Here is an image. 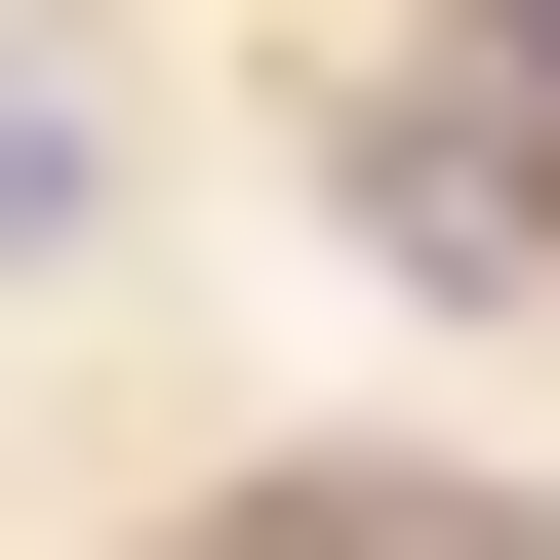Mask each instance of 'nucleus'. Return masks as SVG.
Masks as SVG:
<instances>
[{
	"label": "nucleus",
	"mask_w": 560,
	"mask_h": 560,
	"mask_svg": "<svg viewBox=\"0 0 560 560\" xmlns=\"http://www.w3.org/2000/svg\"><path fill=\"white\" fill-rule=\"evenodd\" d=\"M40 241H81V120H40V81H0V280H40Z\"/></svg>",
	"instance_id": "nucleus-1"
},
{
	"label": "nucleus",
	"mask_w": 560,
	"mask_h": 560,
	"mask_svg": "<svg viewBox=\"0 0 560 560\" xmlns=\"http://www.w3.org/2000/svg\"><path fill=\"white\" fill-rule=\"evenodd\" d=\"M480 81H521V120H560V0H480Z\"/></svg>",
	"instance_id": "nucleus-2"
}]
</instances>
